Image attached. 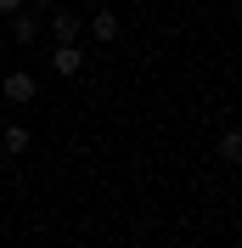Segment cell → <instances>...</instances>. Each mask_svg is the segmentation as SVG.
<instances>
[{"label":"cell","mask_w":242,"mask_h":248,"mask_svg":"<svg viewBox=\"0 0 242 248\" xmlns=\"http://www.w3.org/2000/svg\"><path fill=\"white\" fill-rule=\"evenodd\" d=\"M34 34H40V17H34V12H12V40H23V46H29Z\"/></svg>","instance_id":"obj_3"},{"label":"cell","mask_w":242,"mask_h":248,"mask_svg":"<svg viewBox=\"0 0 242 248\" xmlns=\"http://www.w3.org/2000/svg\"><path fill=\"white\" fill-rule=\"evenodd\" d=\"M79 62H85L79 46H74V40H62V46H57V74H79Z\"/></svg>","instance_id":"obj_5"},{"label":"cell","mask_w":242,"mask_h":248,"mask_svg":"<svg viewBox=\"0 0 242 248\" xmlns=\"http://www.w3.org/2000/svg\"><path fill=\"white\" fill-rule=\"evenodd\" d=\"M220 158H226V164H242V130H226V136H220Z\"/></svg>","instance_id":"obj_7"},{"label":"cell","mask_w":242,"mask_h":248,"mask_svg":"<svg viewBox=\"0 0 242 248\" xmlns=\"http://www.w3.org/2000/svg\"><path fill=\"white\" fill-rule=\"evenodd\" d=\"M0 141L6 153H29V124H0Z\"/></svg>","instance_id":"obj_4"},{"label":"cell","mask_w":242,"mask_h":248,"mask_svg":"<svg viewBox=\"0 0 242 248\" xmlns=\"http://www.w3.org/2000/svg\"><path fill=\"white\" fill-rule=\"evenodd\" d=\"M91 40H102V46H107V40H119V17H113V12H96V17H91Z\"/></svg>","instance_id":"obj_2"},{"label":"cell","mask_w":242,"mask_h":248,"mask_svg":"<svg viewBox=\"0 0 242 248\" xmlns=\"http://www.w3.org/2000/svg\"><path fill=\"white\" fill-rule=\"evenodd\" d=\"M0 12H23V0H0Z\"/></svg>","instance_id":"obj_8"},{"label":"cell","mask_w":242,"mask_h":248,"mask_svg":"<svg viewBox=\"0 0 242 248\" xmlns=\"http://www.w3.org/2000/svg\"><path fill=\"white\" fill-rule=\"evenodd\" d=\"M51 34H57V40H79V17L74 12H57L51 17Z\"/></svg>","instance_id":"obj_6"},{"label":"cell","mask_w":242,"mask_h":248,"mask_svg":"<svg viewBox=\"0 0 242 248\" xmlns=\"http://www.w3.org/2000/svg\"><path fill=\"white\" fill-rule=\"evenodd\" d=\"M0 91H6V102H34V91H40V79L17 68V74H6V85H0Z\"/></svg>","instance_id":"obj_1"}]
</instances>
